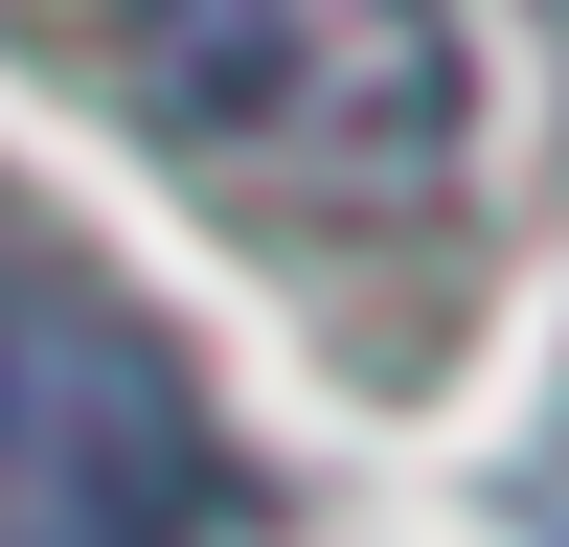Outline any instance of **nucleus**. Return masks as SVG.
I'll return each mask as SVG.
<instances>
[{
    "label": "nucleus",
    "mask_w": 569,
    "mask_h": 547,
    "mask_svg": "<svg viewBox=\"0 0 569 547\" xmlns=\"http://www.w3.org/2000/svg\"><path fill=\"white\" fill-rule=\"evenodd\" d=\"M114 69L182 160L297 182V206H433L479 137L456 0H114Z\"/></svg>",
    "instance_id": "1"
}]
</instances>
